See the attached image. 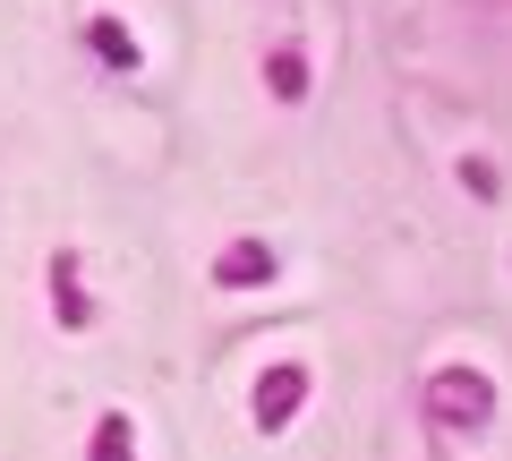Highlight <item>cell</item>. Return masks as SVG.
I'll use <instances>...</instances> for the list:
<instances>
[{
	"label": "cell",
	"mask_w": 512,
	"mask_h": 461,
	"mask_svg": "<svg viewBox=\"0 0 512 461\" xmlns=\"http://www.w3.org/2000/svg\"><path fill=\"white\" fill-rule=\"evenodd\" d=\"M214 282H222V291H256V282H274V248H265V240H231V248H222V265H214Z\"/></svg>",
	"instance_id": "3"
},
{
	"label": "cell",
	"mask_w": 512,
	"mask_h": 461,
	"mask_svg": "<svg viewBox=\"0 0 512 461\" xmlns=\"http://www.w3.org/2000/svg\"><path fill=\"white\" fill-rule=\"evenodd\" d=\"M487 410H495V393H487L478 368H444L436 376V419L444 427H487Z\"/></svg>",
	"instance_id": "1"
},
{
	"label": "cell",
	"mask_w": 512,
	"mask_h": 461,
	"mask_svg": "<svg viewBox=\"0 0 512 461\" xmlns=\"http://www.w3.org/2000/svg\"><path fill=\"white\" fill-rule=\"evenodd\" d=\"M94 461H137V427H128L120 410H103V419H94Z\"/></svg>",
	"instance_id": "6"
},
{
	"label": "cell",
	"mask_w": 512,
	"mask_h": 461,
	"mask_svg": "<svg viewBox=\"0 0 512 461\" xmlns=\"http://www.w3.org/2000/svg\"><path fill=\"white\" fill-rule=\"evenodd\" d=\"M52 308L69 316V325H86V316H94L86 291H77V257H52Z\"/></svg>",
	"instance_id": "7"
},
{
	"label": "cell",
	"mask_w": 512,
	"mask_h": 461,
	"mask_svg": "<svg viewBox=\"0 0 512 461\" xmlns=\"http://www.w3.org/2000/svg\"><path fill=\"white\" fill-rule=\"evenodd\" d=\"M86 43L103 52V69H137V35L120 18H86Z\"/></svg>",
	"instance_id": "4"
},
{
	"label": "cell",
	"mask_w": 512,
	"mask_h": 461,
	"mask_svg": "<svg viewBox=\"0 0 512 461\" xmlns=\"http://www.w3.org/2000/svg\"><path fill=\"white\" fill-rule=\"evenodd\" d=\"M461 188H470V197H504V188H495V163H461Z\"/></svg>",
	"instance_id": "8"
},
{
	"label": "cell",
	"mask_w": 512,
	"mask_h": 461,
	"mask_svg": "<svg viewBox=\"0 0 512 461\" xmlns=\"http://www.w3.org/2000/svg\"><path fill=\"white\" fill-rule=\"evenodd\" d=\"M265 86H274L282 103H299V94H308V60H299L291 43H282V52H265Z\"/></svg>",
	"instance_id": "5"
},
{
	"label": "cell",
	"mask_w": 512,
	"mask_h": 461,
	"mask_svg": "<svg viewBox=\"0 0 512 461\" xmlns=\"http://www.w3.org/2000/svg\"><path fill=\"white\" fill-rule=\"evenodd\" d=\"M299 402H308V368H291V359H282V368L256 376V427H291Z\"/></svg>",
	"instance_id": "2"
}]
</instances>
